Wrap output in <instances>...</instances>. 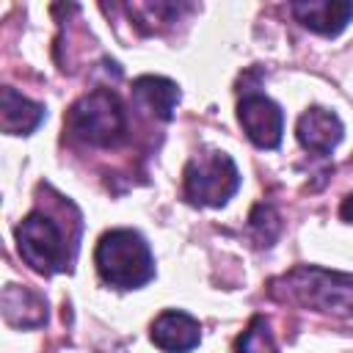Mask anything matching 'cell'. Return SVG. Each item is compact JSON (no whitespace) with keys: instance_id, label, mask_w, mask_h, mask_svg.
<instances>
[{"instance_id":"10","label":"cell","mask_w":353,"mask_h":353,"mask_svg":"<svg viewBox=\"0 0 353 353\" xmlns=\"http://www.w3.org/2000/svg\"><path fill=\"white\" fill-rule=\"evenodd\" d=\"M132 99L141 110L152 113L154 119H171L174 108L179 102V88L176 83L165 80V77H154V74H143L132 83Z\"/></svg>"},{"instance_id":"8","label":"cell","mask_w":353,"mask_h":353,"mask_svg":"<svg viewBox=\"0 0 353 353\" xmlns=\"http://www.w3.org/2000/svg\"><path fill=\"white\" fill-rule=\"evenodd\" d=\"M298 22L320 36H336L353 19V3L347 0H303L290 6Z\"/></svg>"},{"instance_id":"14","label":"cell","mask_w":353,"mask_h":353,"mask_svg":"<svg viewBox=\"0 0 353 353\" xmlns=\"http://www.w3.org/2000/svg\"><path fill=\"white\" fill-rule=\"evenodd\" d=\"M339 215H342V221H347V223H353V193L342 201V207H339Z\"/></svg>"},{"instance_id":"9","label":"cell","mask_w":353,"mask_h":353,"mask_svg":"<svg viewBox=\"0 0 353 353\" xmlns=\"http://www.w3.org/2000/svg\"><path fill=\"white\" fill-rule=\"evenodd\" d=\"M342 121L336 113L325 110V108H309L295 127V135L301 141L303 149L317 152V154H328L339 141H342Z\"/></svg>"},{"instance_id":"4","label":"cell","mask_w":353,"mask_h":353,"mask_svg":"<svg viewBox=\"0 0 353 353\" xmlns=\"http://www.w3.org/2000/svg\"><path fill=\"white\" fill-rule=\"evenodd\" d=\"M182 185H185L188 201L201 204V207H221L237 193L240 171L226 152L210 149V152L196 154L185 165Z\"/></svg>"},{"instance_id":"3","label":"cell","mask_w":353,"mask_h":353,"mask_svg":"<svg viewBox=\"0 0 353 353\" xmlns=\"http://www.w3.org/2000/svg\"><path fill=\"white\" fill-rule=\"evenodd\" d=\"M63 124L77 141L88 146H116L127 132V116L121 99L110 88H97L80 97L69 108Z\"/></svg>"},{"instance_id":"1","label":"cell","mask_w":353,"mask_h":353,"mask_svg":"<svg viewBox=\"0 0 353 353\" xmlns=\"http://www.w3.org/2000/svg\"><path fill=\"white\" fill-rule=\"evenodd\" d=\"M94 265L110 287L135 290L154 276V259L146 240L132 229H110L99 237Z\"/></svg>"},{"instance_id":"2","label":"cell","mask_w":353,"mask_h":353,"mask_svg":"<svg viewBox=\"0 0 353 353\" xmlns=\"http://www.w3.org/2000/svg\"><path fill=\"white\" fill-rule=\"evenodd\" d=\"M276 295L320 309L353 317V276L328 273L320 268H298L276 281Z\"/></svg>"},{"instance_id":"5","label":"cell","mask_w":353,"mask_h":353,"mask_svg":"<svg viewBox=\"0 0 353 353\" xmlns=\"http://www.w3.org/2000/svg\"><path fill=\"white\" fill-rule=\"evenodd\" d=\"M17 245H19L22 259L36 273L50 276V273H58V270L69 268L72 254H66L63 234H61L58 223L41 210H33L17 226Z\"/></svg>"},{"instance_id":"12","label":"cell","mask_w":353,"mask_h":353,"mask_svg":"<svg viewBox=\"0 0 353 353\" xmlns=\"http://www.w3.org/2000/svg\"><path fill=\"white\" fill-rule=\"evenodd\" d=\"M3 314L11 325H19V328H33V325H41L44 323V301L41 295H36L33 290L28 287H17V284H8L3 290Z\"/></svg>"},{"instance_id":"7","label":"cell","mask_w":353,"mask_h":353,"mask_svg":"<svg viewBox=\"0 0 353 353\" xmlns=\"http://www.w3.org/2000/svg\"><path fill=\"white\" fill-rule=\"evenodd\" d=\"M152 342L165 353H188L201 342V325L188 312L168 309L154 317Z\"/></svg>"},{"instance_id":"11","label":"cell","mask_w":353,"mask_h":353,"mask_svg":"<svg viewBox=\"0 0 353 353\" xmlns=\"http://www.w3.org/2000/svg\"><path fill=\"white\" fill-rule=\"evenodd\" d=\"M44 119V105L22 97L11 85L0 91V124L8 135H28Z\"/></svg>"},{"instance_id":"6","label":"cell","mask_w":353,"mask_h":353,"mask_svg":"<svg viewBox=\"0 0 353 353\" xmlns=\"http://www.w3.org/2000/svg\"><path fill=\"white\" fill-rule=\"evenodd\" d=\"M237 121L259 149H276L281 143L284 113L265 94H245L237 102Z\"/></svg>"},{"instance_id":"13","label":"cell","mask_w":353,"mask_h":353,"mask_svg":"<svg viewBox=\"0 0 353 353\" xmlns=\"http://www.w3.org/2000/svg\"><path fill=\"white\" fill-rule=\"evenodd\" d=\"M237 353H279L265 317H254L237 339Z\"/></svg>"}]
</instances>
